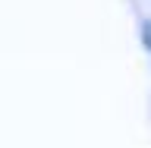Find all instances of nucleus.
<instances>
[{"mask_svg":"<svg viewBox=\"0 0 151 148\" xmlns=\"http://www.w3.org/2000/svg\"><path fill=\"white\" fill-rule=\"evenodd\" d=\"M139 41L145 47V54L151 57V19H142L139 22Z\"/></svg>","mask_w":151,"mask_h":148,"instance_id":"f257e3e1","label":"nucleus"}]
</instances>
